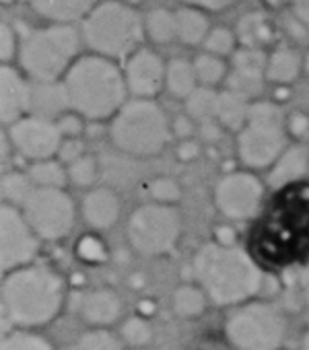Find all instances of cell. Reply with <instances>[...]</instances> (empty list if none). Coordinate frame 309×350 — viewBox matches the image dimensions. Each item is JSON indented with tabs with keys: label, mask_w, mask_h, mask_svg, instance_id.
<instances>
[{
	"label": "cell",
	"mask_w": 309,
	"mask_h": 350,
	"mask_svg": "<svg viewBox=\"0 0 309 350\" xmlns=\"http://www.w3.org/2000/svg\"><path fill=\"white\" fill-rule=\"evenodd\" d=\"M56 122H58V128H60L64 138H79V134L83 130V118L79 113H75V111L72 113H64Z\"/></svg>",
	"instance_id": "cell-42"
},
{
	"label": "cell",
	"mask_w": 309,
	"mask_h": 350,
	"mask_svg": "<svg viewBox=\"0 0 309 350\" xmlns=\"http://www.w3.org/2000/svg\"><path fill=\"white\" fill-rule=\"evenodd\" d=\"M165 72L167 66H163L157 54L150 50H140L126 64V87L134 99H150L165 85Z\"/></svg>",
	"instance_id": "cell-14"
},
{
	"label": "cell",
	"mask_w": 309,
	"mask_h": 350,
	"mask_svg": "<svg viewBox=\"0 0 309 350\" xmlns=\"http://www.w3.org/2000/svg\"><path fill=\"white\" fill-rule=\"evenodd\" d=\"M31 7L52 21H77L93 11L95 0H29Z\"/></svg>",
	"instance_id": "cell-20"
},
{
	"label": "cell",
	"mask_w": 309,
	"mask_h": 350,
	"mask_svg": "<svg viewBox=\"0 0 309 350\" xmlns=\"http://www.w3.org/2000/svg\"><path fill=\"white\" fill-rule=\"evenodd\" d=\"M301 70V60L293 50H276L270 58H268V66H266V79L278 85H286L291 81L297 79Z\"/></svg>",
	"instance_id": "cell-25"
},
{
	"label": "cell",
	"mask_w": 309,
	"mask_h": 350,
	"mask_svg": "<svg viewBox=\"0 0 309 350\" xmlns=\"http://www.w3.org/2000/svg\"><path fill=\"white\" fill-rule=\"evenodd\" d=\"M66 169H68V182H72V184H77L81 188L95 186L97 175H99V167H97L95 157L85 154L79 161H75L72 165H68Z\"/></svg>",
	"instance_id": "cell-35"
},
{
	"label": "cell",
	"mask_w": 309,
	"mask_h": 350,
	"mask_svg": "<svg viewBox=\"0 0 309 350\" xmlns=\"http://www.w3.org/2000/svg\"><path fill=\"white\" fill-rule=\"evenodd\" d=\"M79 36L72 27L58 25L33 31L21 46V66L36 83H56L75 64Z\"/></svg>",
	"instance_id": "cell-7"
},
{
	"label": "cell",
	"mask_w": 309,
	"mask_h": 350,
	"mask_svg": "<svg viewBox=\"0 0 309 350\" xmlns=\"http://www.w3.org/2000/svg\"><path fill=\"white\" fill-rule=\"evenodd\" d=\"M178 132H182V134H188L190 132V122L188 120H178Z\"/></svg>",
	"instance_id": "cell-48"
},
{
	"label": "cell",
	"mask_w": 309,
	"mask_h": 350,
	"mask_svg": "<svg viewBox=\"0 0 309 350\" xmlns=\"http://www.w3.org/2000/svg\"><path fill=\"white\" fill-rule=\"evenodd\" d=\"M194 278L217 307H239L260 293L264 274L237 245L211 241L204 243L194 260Z\"/></svg>",
	"instance_id": "cell-2"
},
{
	"label": "cell",
	"mask_w": 309,
	"mask_h": 350,
	"mask_svg": "<svg viewBox=\"0 0 309 350\" xmlns=\"http://www.w3.org/2000/svg\"><path fill=\"white\" fill-rule=\"evenodd\" d=\"M237 33H239V40L245 44V48H256L270 40V27L266 25L260 13L245 15L237 25Z\"/></svg>",
	"instance_id": "cell-33"
},
{
	"label": "cell",
	"mask_w": 309,
	"mask_h": 350,
	"mask_svg": "<svg viewBox=\"0 0 309 350\" xmlns=\"http://www.w3.org/2000/svg\"><path fill=\"white\" fill-rule=\"evenodd\" d=\"M194 70H196L198 83H202L204 87H213V85H217V83H221L225 79V64L213 54L198 56L194 60Z\"/></svg>",
	"instance_id": "cell-34"
},
{
	"label": "cell",
	"mask_w": 309,
	"mask_h": 350,
	"mask_svg": "<svg viewBox=\"0 0 309 350\" xmlns=\"http://www.w3.org/2000/svg\"><path fill=\"white\" fill-rule=\"evenodd\" d=\"M264 72H252V70H239L233 68L227 75V91H233L241 97H245L247 101L254 99L256 95H260L262 85H264Z\"/></svg>",
	"instance_id": "cell-30"
},
{
	"label": "cell",
	"mask_w": 309,
	"mask_h": 350,
	"mask_svg": "<svg viewBox=\"0 0 309 350\" xmlns=\"http://www.w3.org/2000/svg\"><path fill=\"white\" fill-rule=\"evenodd\" d=\"M83 219L87 225L95 231H105L113 227L120 219L122 206L109 188H93L85 198H83Z\"/></svg>",
	"instance_id": "cell-16"
},
{
	"label": "cell",
	"mask_w": 309,
	"mask_h": 350,
	"mask_svg": "<svg viewBox=\"0 0 309 350\" xmlns=\"http://www.w3.org/2000/svg\"><path fill=\"white\" fill-rule=\"evenodd\" d=\"M233 62H235V68H239V70H252V72H264V75H266V66H268L266 56L256 48H245V50L237 52Z\"/></svg>",
	"instance_id": "cell-37"
},
{
	"label": "cell",
	"mask_w": 309,
	"mask_h": 350,
	"mask_svg": "<svg viewBox=\"0 0 309 350\" xmlns=\"http://www.w3.org/2000/svg\"><path fill=\"white\" fill-rule=\"evenodd\" d=\"M202 132H204V136L206 138H211V140H215V138H219V126L215 124V122H209V124H202Z\"/></svg>",
	"instance_id": "cell-46"
},
{
	"label": "cell",
	"mask_w": 309,
	"mask_h": 350,
	"mask_svg": "<svg viewBox=\"0 0 309 350\" xmlns=\"http://www.w3.org/2000/svg\"><path fill=\"white\" fill-rule=\"evenodd\" d=\"M172 136L165 111L152 99H132L111 118L109 138L126 154L154 157Z\"/></svg>",
	"instance_id": "cell-4"
},
{
	"label": "cell",
	"mask_w": 309,
	"mask_h": 350,
	"mask_svg": "<svg viewBox=\"0 0 309 350\" xmlns=\"http://www.w3.org/2000/svg\"><path fill=\"white\" fill-rule=\"evenodd\" d=\"M178 21V38L184 44H200L204 38H209V21L202 13L194 9H182L176 15Z\"/></svg>",
	"instance_id": "cell-27"
},
{
	"label": "cell",
	"mask_w": 309,
	"mask_h": 350,
	"mask_svg": "<svg viewBox=\"0 0 309 350\" xmlns=\"http://www.w3.org/2000/svg\"><path fill=\"white\" fill-rule=\"evenodd\" d=\"M186 3H190V5H194V7H200V9L219 11V9H225V7L233 5L235 0H186Z\"/></svg>",
	"instance_id": "cell-44"
},
{
	"label": "cell",
	"mask_w": 309,
	"mask_h": 350,
	"mask_svg": "<svg viewBox=\"0 0 309 350\" xmlns=\"http://www.w3.org/2000/svg\"><path fill=\"white\" fill-rule=\"evenodd\" d=\"M309 171V148L303 144H288L282 154L268 169V184L272 188H284L305 178Z\"/></svg>",
	"instance_id": "cell-18"
},
{
	"label": "cell",
	"mask_w": 309,
	"mask_h": 350,
	"mask_svg": "<svg viewBox=\"0 0 309 350\" xmlns=\"http://www.w3.org/2000/svg\"><path fill=\"white\" fill-rule=\"evenodd\" d=\"M264 184L252 171H231L217 182L215 204L231 221H247L262 206Z\"/></svg>",
	"instance_id": "cell-13"
},
{
	"label": "cell",
	"mask_w": 309,
	"mask_h": 350,
	"mask_svg": "<svg viewBox=\"0 0 309 350\" xmlns=\"http://www.w3.org/2000/svg\"><path fill=\"white\" fill-rule=\"evenodd\" d=\"M15 54V36L13 31L3 25V29H0V58H3V62L11 60Z\"/></svg>",
	"instance_id": "cell-43"
},
{
	"label": "cell",
	"mask_w": 309,
	"mask_h": 350,
	"mask_svg": "<svg viewBox=\"0 0 309 350\" xmlns=\"http://www.w3.org/2000/svg\"><path fill=\"white\" fill-rule=\"evenodd\" d=\"M77 254H79L85 262H99V260L105 258V247H103V243H101L97 237L87 235V237H83V239L79 241Z\"/></svg>",
	"instance_id": "cell-40"
},
{
	"label": "cell",
	"mask_w": 309,
	"mask_h": 350,
	"mask_svg": "<svg viewBox=\"0 0 309 350\" xmlns=\"http://www.w3.org/2000/svg\"><path fill=\"white\" fill-rule=\"evenodd\" d=\"M25 173L29 175V180H31V184L36 188L64 190L66 184H68V169L58 159H48V161L31 163Z\"/></svg>",
	"instance_id": "cell-21"
},
{
	"label": "cell",
	"mask_w": 309,
	"mask_h": 350,
	"mask_svg": "<svg viewBox=\"0 0 309 350\" xmlns=\"http://www.w3.org/2000/svg\"><path fill=\"white\" fill-rule=\"evenodd\" d=\"M120 338L124 344H130V346H144L150 342L152 338V327L150 323L144 319V317H128L124 323H122V329H120Z\"/></svg>",
	"instance_id": "cell-36"
},
{
	"label": "cell",
	"mask_w": 309,
	"mask_h": 350,
	"mask_svg": "<svg viewBox=\"0 0 309 350\" xmlns=\"http://www.w3.org/2000/svg\"><path fill=\"white\" fill-rule=\"evenodd\" d=\"M198 79H196V70L194 64H190L188 60L176 58L167 64V72H165V85L170 89V93L174 97H182L188 99L198 87H196Z\"/></svg>",
	"instance_id": "cell-23"
},
{
	"label": "cell",
	"mask_w": 309,
	"mask_h": 350,
	"mask_svg": "<svg viewBox=\"0 0 309 350\" xmlns=\"http://www.w3.org/2000/svg\"><path fill=\"white\" fill-rule=\"evenodd\" d=\"M79 313L93 327H107L122 315V301L113 291H89L79 301Z\"/></svg>",
	"instance_id": "cell-17"
},
{
	"label": "cell",
	"mask_w": 309,
	"mask_h": 350,
	"mask_svg": "<svg viewBox=\"0 0 309 350\" xmlns=\"http://www.w3.org/2000/svg\"><path fill=\"white\" fill-rule=\"evenodd\" d=\"M286 146L284 122L247 120L237 134L239 161L250 169H270Z\"/></svg>",
	"instance_id": "cell-12"
},
{
	"label": "cell",
	"mask_w": 309,
	"mask_h": 350,
	"mask_svg": "<svg viewBox=\"0 0 309 350\" xmlns=\"http://www.w3.org/2000/svg\"><path fill=\"white\" fill-rule=\"evenodd\" d=\"M83 150H85V146H83V142H81L79 138H64V142H62L60 152H58L56 159L68 167V165H72L75 161H79L81 157H85Z\"/></svg>",
	"instance_id": "cell-41"
},
{
	"label": "cell",
	"mask_w": 309,
	"mask_h": 350,
	"mask_svg": "<svg viewBox=\"0 0 309 350\" xmlns=\"http://www.w3.org/2000/svg\"><path fill=\"white\" fill-rule=\"evenodd\" d=\"M297 19L309 29V0H291Z\"/></svg>",
	"instance_id": "cell-45"
},
{
	"label": "cell",
	"mask_w": 309,
	"mask_h": 350,
	"mask_svg": "<svg viewBox=\"0 0 309 350\" xmlns=\"http://www.w3.org/2000/svg\"><path fill=\"white\" fill-rule=\"evenodd\" d=\"M85 42L103 58L130 54L142 36V23L134 9L122 3L95 7L83 23Z\"/></svg>",
	"instance_id": "cell-6"
},
{
	"label": "cell",
	"mask_w": 309,
	"mask_h": 350,
	"mask_svg": "<svg viewBox=\"0 0 309 350\" xmlns=\"http://www.w3.org/2000/svg\"><path fill=\"white\" fill-rule=\"evenodd\" d=\"M301 286H303V297H305V301H307V305H309V264H307V266H305V270H303Z\"/></svg>",
	"instance_id": "cell-47"
},
{
	"label": "cell",
	"mask_w": 309,
	"mask_h": 350,
	"mask_svg": "<svg viewBox=\"0 0 309 350\" xmlns=\"http://www.w3.org/2000/svg\"><path fill=\"white\" fill-rule=\"evenodd\" d=\"M33 184L29 180L27 173H5L3 175V198L5 202L3 204H11V206H17L21 208V204L27 200V196L33 192Z\"/></svg>",
	"instance_id": "cell-29"
},
{
	"label": "cell",
	"mask_w": 309,
	"mask_h": 350,
	"mask_svg": "<svg viewBox=\"0 0 309 350\" xmlns=\"http://www.w3.org/2000/svg\"><path fill=\"white\" fill-rule=\"evenodd\" d=\"M225 338L235 350H280L286 340L284 313L266 301H247L225 319Z\"/></svg>",
	"instance_id": "cell-5"
},
{
	"label": "cell",
	"mask_w": 309,
	"mask_h": 350,
	"mask_svg": "<svg viewBox=\"0 0 309 350\" xmlns=\"http://www.w3.org/2000/svg\"><path fill=\"white\" fill-rule=\"evenodd\" d=\"M7 138L11 148L19 152L29 163L56 159L64 136L58 128L56 120L40 118V116H25L7 130Z\"/></svg>",
	"instance_id": "cell-11"
},
{
	"label": "cell",
	"mask_w": 309,
	"mask_h": 350,
	"mask_svg": "<svg viewBox=\"0 0 309 350\" xmlns=\"http://www.w3.org/2000/svg\"><path fill=\"white\" fill-rule=\"evenodd\" d=\"M64 109H70L68 97L62 83H33L31 85V116L58 120L64 116Z\"/></svg>",
	"instance_id": "cell-19"
},
{
	"label": "cell",
	"mask_w": 309,
	"mask_h": 350,
	"mask_svg": "<svg viewBox=\"0 0 309 350\" xmlns=\"http://www.w3.org/2000/svg\"><path fill=\"white\" fill-rule=\"evenodd\" d=\"M206 50L213 54V56H223V54H229L233 50V36L231 31L219 27V29H213L206 38Z\"/></svg>",
	"instance_id": "cell-39"
},
{
	"label": "cell",
	"mask_w": 309,
	"mask_h": 350,
	"mask_svg": "<svg viewBox=\"0 0 309 350\" xmlns=\"http://www.w3.org/2000/svg\"><path fill=\"white\" fill-rule=\"evenodd\" d=\"M42 239L27 223L21 208L3 204L0 208V264L9 274L36 262Z\"/></svg>",
	"instance_id": "cell-10"
},
{
	"label": "cell",
	"mask_w": 309,
	"mask_h": 350,
	"mask_svg": "<svg viewBox=\"0 0 309 350\" xmlns=\"http://www.w3.org/2000/svg\"><path fill=\"white\" fill-rule=\"evenodd\" d=\"M122 338L111 334L107 327H93L64 350H122Z\"/></svg>",
	"instance_id": "cell-28"
},
{
	"label": "cell",
	"mask_w": 309,
	"mask_h": 350,
	"mask_svg": "<svg viewBox=\"0 0 309 350\" xmlns=\"http://www.w3.org/2000/svg\"><path fill=\"white\" fill-rule=\"evenodd\" d=\"M146 31L154 42L167 44L178 36V21L176 15H172L165 9H154L146 17Z\"/></svg>",
	"instance_id": "cell-31"
},
{
	"label": "cell",
	"mask_w": 309,
	"mask_h": 350,
	"mask_svg": "<svg viewBox=\"0 0 309 350\" xmlns=\"http://www.w3.org/2000/svg\"><path fill=\"white\" fill-rule=\"evenodd\" d=\"M301 350H309V325H307V329H305V334L301 338Z\"/></svg>",
	"instance_id": "cell-49"
},
{
	"label": "cell",
	"mask_w": 309,
	"mask_h": 350,
	"mask_svg": "<svg viewBox=\"0 0 309 350\" xmlns=\"http://www.w3.org/2000/svg\"><path fill=\"white\" fill-rule=\"evenodd\" d=\"M150 198L154 202H161V204H174V200H178L180 196V188L174 180L161 178V180H154L148 186Z\"/></svg>",
	"instance_id": "cell-38"
},
{
	"label": "cell",
	"mask_w": 309,
	"mask_h": 350,
	"mask_svg": "<svg viewBox=\"0 0 309 350\" xmlns=\"http://www.w3.org/2000/svg\"><path fill=\"white\" fill-rule=\"evenodd\" d=\"M182 237V215L174 204L146 202L138 206L126 225L130 247L144 256L157 258L170 254Z\"/></svg>",
	"instance_id": "cell-8"
},
{
	"label": "cell",
	"mask_w": 309,
	"mask_h": 350,
	"mask_svg": "<svg viewBox=\"0 0 309 350\" xmlns=\"http://www.w3.org/2000/svg\"><path fill=\"white\" fill-rule=\"evenodd\" d=\"M21 213L42 241H58L68 237L77 221V206L66 190L33 188L21 204Z\"/></svg>",
	"instance_id": "cell-9"
},
{
	"label": "cell",
	"mask_w": 309,
	"mask_h": 350,
	"mask_svg": "<svg viewBox=\"0 0 309 350\" xmlns=\"http://www.w3.org/2000/svg\"><path fill=\"white\" fill-rule=\"evenodd\" d=\"M5 334L15 329H36L58 317L66 288L64 278L48 264L33 262L5 274L3 288Z\"/></svg>",
	"instance_id": "cell-1"
},
{
	"label": "cell",
	"mask_w": 309,
	"mask_h": 350,
	"mask_svg": "<svg viewBox=\"0 0 309 350\" xmlns=\"http://www.w3.org/2000/svg\"><path fill=\"white\" fill-rule=\"evenodd\" d=\"M206 305H209V297L206 293L200 288V286H194V284H184L180 286L174 297H172V307L174 311L184 317V319H194V317H200L204 311H206Z\"/></svg>",
	"instance_id": "cell-24"
},
{
	"label": "cell",
	"mask_w": 309,
	"mask_h": 350,
	"mask_svg": "<svg viewBox=\"0 0 309 350\" xmlns=\"http://www.w3.org/2000/svg\"><path fill=\"white\" fill-rule=\"evenodd\" d=\"M188 116L200 124H209L217 120L219 109V93H215L211 87H198L188 99H186Z\"/></svg>",
	"instance_id": "cell-26"
},
{
	"label": "cell",
	"mask_w": 309,
	"mask_h": 350,
	"mask_svg": "<svg viewBox=\"0 0 309 350\" xmlns=\"http://www.w3.org/2000/svg\"><path fill=\"white\" fill-rule=\"evenodd\" d=\"M31 109V85L11 66L0 70V118L9 128Z\"/></svg>",
	"instance_id": "cell-15"
},
{
	"label": "cell",
	"mask_w": 309,
	"mask_h": 350,
	"mask_svg": "<svg viewBox=\"0 0 309 350\" xmlns=\"http://www.w3.org/2000/svg\"><path fill=\"white\" fill-rule=\"evenodd\" d=\"M250 101L233 91H223L219 93V109H217V120L221 126H227L231 130H241L247 124L250 116Z\"/></svg>",
	"instance_id": "cell-22"
},
{
	"label": "cell",
	"mask_w": 309,
	"mask_h": 350,
	"mask_svg": "<svg viewBox=\"0 0 309 350\" xmlns=\"http://www.w3.org/2000/svg\"><path fill=\"white\" fill-rule=\"evenodd\" d=\"M68 105L85 120L113 118L126 103L124 72L103 56H85L64 75Z\"/></svg>",
	"instance_id": "cell-3"
},
{
	"label": "cell",
	"mask_w": 309,
	"mask_h": 350,
	"mask_svg": "<svg viewBox=\"0 0 309 350\" xmlns=\"http://www.w3.org/2000/svg\"><path fill=\"white\" fill-rule=\"evenodd\" d=\"M305 68L309 70V56H307V62H305Z\"/></svg>",
	"instance_id": "cell-50"
},
{
	"label": "cell",
	"mask_w": 309,
	"mask_h": 350,
	"mask_svg": "<svg viewBox=\"0 0 309 350\" xmlns=\"http://www.w3.org/2000/svg\"><path fill=\"white\" fill-rule=\"evenodd\" d=\"M0 350H52L50 342L31 329H11L3 334Z\"/></svg>",
	"instance_id": "cell-32"
}]
</instances>
